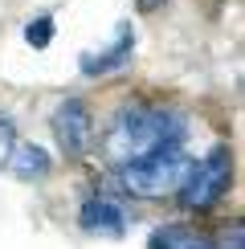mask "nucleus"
<instances>
[{
  "label": "nucleus",
  "mask_w": 245,
  "mask_h": 249,
  "mask_svg": "<svg viewBox=\"0 0 245 249\" xmlns=\"http://www.w3.org/2000/svg\"><path fill=\"white\" fill-rule=\"evenodd\" d=\"M184 119L172 115V110H159V107H127L122 115L115 119V127L106 135V151L115 155L119 163H131L139 155L156 151V147H168V143H184Z\"/></svg>",
  "instance_id": "nucleus-1"
},
{
  "label": "nucleus",
  "mask_w": 245,
  "mask_h": 249,
  "mask_svg": "<svg viewBox=\"0 0 245 249\" xmlns=\"http://www.w3.org/2000/svg\"><path fill=\"white\" fill-rule=\"evenodd\" d=\"M188 168H192V160L184 151V143H168V147H156V151L139 155V160L122 163V188L156 200V196L176 192L184 184V176H188Z\"/></svg>",
  "instance_id": "nucleus-2"
},
{
  "label": "nucleus",
  "mask_w": 245,
  "mask_h": 249,
  "mask_svg": "<svg viewBox=\"0 0 245 249\" xmlns=\"http://www.w3.org/2000/svg\"><path fill=\"white\" fill-rule=\"evenodd\" d=\"M229 184H233V155H229V147H212L200 163H192L188 176H184V184L176 188L180 209H188V213H209L212 204L225 200Z\"/></svg>",
  "instance_id": "nucleus-3"
},
{
  "label": "nucleus",
  "mask_w": 245,
  "mask_h": 249,
  "mask_svg": "<svg viewBox=\"0 0 245 249\" xmlns=\"http://www.w3.org/2000/svg\"><path fill=\"white\" fill-rule=\"evenodd\" d=\"M53 131H57V143L70 155H82V151H86V143H90V131H94V123H90V107L82 98H66L53 110Z\"/></svg>",
  "instance_id": "nucleus-4"
},
{
  "label": "nucleus",
  "mask_w": 245,
  "mask_h": 249,
  "mask_svg": "<svg viewBox=\"0 0 245 249\" xmlns=\"http://www.w3.org/2000/svg\"><path fill=\"white\" fill-rule=\"evenodd\" d=\"M78 221H82V229L86 233H98V237H122V229H127V216H122L119 204H110V200H86L78 209Z\"/></svg>",
  "instance_id": "nucleus-5"
},
{
  "label": "nucleus",
  "mask_w": 245,
  "mask_h": 249,
  "mask_svg": "<svg viewBox=\"0 0 245 249\" xmlns=\"http://www.w3.org/2000/svg\"><path fill=\"white\" fill-rule=\"evenodd\" d=\"M131 49H135V33H131V25H122L110 49H102L98 57H82V74L94 78V74H110V70L127 66V61H131Z\"/></svg>",
  "instance_id": "nucleus-6"
},
{
  "label": "nucleus",
  "mask_w": 245,
  "mask_h": 249,
  "mask_svg": "<svg viewBox=\"0 0 245 249\" xmlns=\"http://www.w3.org/2000/svg\"><path fill=\"white\" fill-rule=\"evenodd\" d=\"M151 249H217L212 237H204L200 229H188V225H163V229L151 233Z\"/></svg>",
  "instance_id": "nucleus-7"
},
{
  "label": "nucleus",
  "mask_w": 245,
  "mask_h": 249,
  "mask_svg": "<svg viewBox=\"0 0 245 249\" xmlns=\"http://www.w3.org/2000/svg\"><path fill=\"white\" fill-rule=\"evenodd\" d=\"M8 163H13V172L20 176V180H41V176H49V151L37 147V143H25V147H13V155H8Z\"/></svg>",
  "instance_id": "nucleus-8"
},
{
  "label": "nucleus",
  "mask_w": 245,
  "mask_h": 249,
  "mask_svg": "<svg viewBox=\"0 0 245 249\" xmlns=\"http://www.w3.org/2000/svg\"><path fill=\"white\" fill-rule=\"evenodd\" d=\"M49 37H53V20H49V17H37V20H29V25H25V41L33 49H45Z\"/></svg>",
  "instance_id": "nucleus-9"
},
{
  "label": "nucleus",
  "mask_w": 245,
  "mask_h": 249,
  "mask_svg": "<svg viewBox=\"0 0 245 249\" xmlns=\"http://www.w3.org/2000/svg\"><path fill=\"white\" fill-rule=\"evenodd\" d=\"M13 147H17V127H13L8 115H0V163H8Z\"/></svg>",
  "instance_id": "nucleus-10"
}]
</instances>
